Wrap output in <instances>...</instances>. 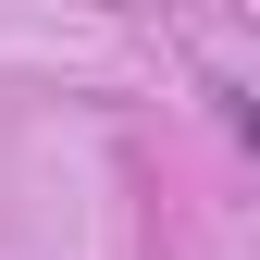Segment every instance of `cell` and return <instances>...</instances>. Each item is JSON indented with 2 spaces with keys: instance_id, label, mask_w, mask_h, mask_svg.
I'll return each mask as SVG.
<instances>
[{
  "instance_id": "cell-1",
  "label": "cell",
  "mask_w": 260,
  "mask_h": 260,
  "mask_svg": "<svg viewBox=\"0 0 260 260\" xmlns=\"http://www.w3.org/2000/svg\"><path fill=\"white\" fill-rule=\"evenodd\" d=\"M223 112H236V137L260 149V100H248V87H223Z\"/></svg>"
}]
</instances>
